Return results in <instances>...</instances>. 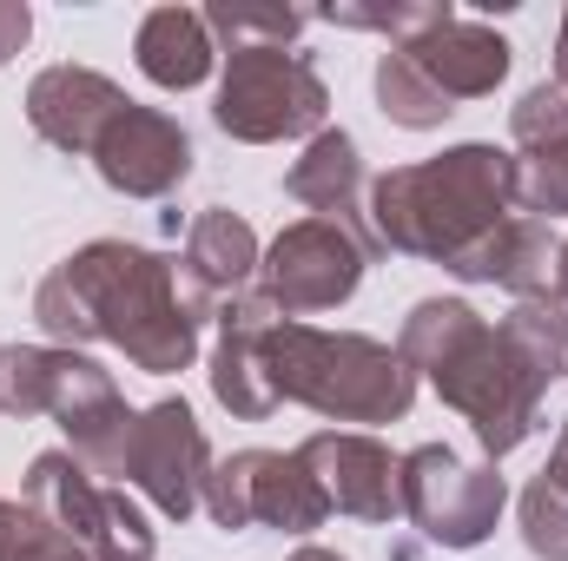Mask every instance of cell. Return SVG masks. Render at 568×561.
<instances>
[{
  "label": "cell",
  "instance_id": "obj_1",
  "mask_svg": "<svg viewBox=\"0 0 568 561\" xmlns=\"http://www.w3.org/2000/svg\"><path fill=\"white\" fill-rule=\"evenodd\" d=\"M33 317L67 350L113 344L126 350L133 370L172 377V370H192L199 337L219 317V297H205L185 278V265L165 252H145L126 238H93L40 278Z\"/></svg>",
  "mask_w": 568,
  "mask_h": 561
},
{
  "label": "cell",
  "instance_id": "obj_2",
  "mask_svg": "<svg viewBox=\"0 0 568 561\" xmlns=\"http://www.w3.org/2000/svg\"><path fill=\"white\" fill-rule=\"evenodd\" d=\"M523 212V159L489 140H463L436 159L390 165L364 192V225L377 252L429 258L456 272L483 238Z\"/></svg>",
  "mask_w": 568,
  "mask_h": 561
},
{
  "label": "cell",
  "instance_id": "obj_3",
  "mask_svg": "<svg viewBox=\"0 0 568 561\" xmlns=\"http://www.w3.org/2000/svg\"><path fill=\"white\" fill-rule=\"evenodd\" d=\"M397 357L410 364V377H429V390L476 429L489 462L536 436L549 384L509 350V337L469 297H424L397 330Z\"/></svg>",
  "mask_w": 568,
  "mask_h": 561
},
{
  "label": "cell",
  "instance_id": "obj_4",
  "mask_svg": "<svg viewBox=\"0 0 568 561\" xmlns=\"http://www.w3.org/2000/svg\"><path fill=\"white\" fill-rule=\"evenodd\" d=\"M265 384L278 404L324 422H404L417 404V377L397 344H377L364 330H317L297 317L265 324Z\"/></svg>",
  "mask_w": 568,
  "mask_h": 561
},
{
  "label": "cell",
  "instance_id": "obj_5",
  "mask_svg": "<svg viewBox=\"0 0 568 561\" xmlns=\"http://www.w3.org/2000/svg\"><path fill=\"white\" fill-rule=\"evenodd\" d=\"M0 410L13 422L53 417L93 476H120V456L140 422V410L120 397V384L67 344H7L0 350Z\"/></svg>",
  "mask_w": 568,
  "mask_h": 561
},
{
  "label": "cell",
  "instance_id": "obj_6",
  "mask_svg": "<svg viewBox=\"0 0 568 561\" xmlns=\"http://www.w3.org/2000/svg\"><path fill=\"white\" fill-rule=\"evenodd\" d=\"M331 113V86L297 47H232L225 80H219V133L239 145H278V140H317Z\"/></svg>",
  "mask_w": 568,
  "mask_h": 561
},
{
  "label": "cell",
  "instance_id": "obj_7",
  "mask_svg": "<svg viewBox=\"0 0 568 561\" xmlns=\"http://www.w3.org/2000/svg\"><path fill=\"white\" fill-rule=\"evenodd\" d=\"M20 502L40 509L47 522H60L93 561H152L159 555V536H152L145 509L126 489H100L93 469L73 449H40L27 462Z\"/></svg>",
  "mask_w": 568,
  "mask_h": 561
},
{
  "label": "cell",
  "instance_id": "obj_8",
  "mask_svg": "<svg viewBox=\"0 0 568 561\" xmlns=\"http://www.w3.org/2000/svg\"><path fill=\"white\" fill-rule=\"evenodd\" d=\"M397 502L436 549H483L509 509V482L496 462H463L449 442H424L397 469Z\"/></svg>",
  "mask_w": 568,
  "mask_h": 561
},
{
  "label": "cell",
  "instance_id": "obj_9",
  "mask_svg": "<svg viewBox=\"0 0 568 561\" xmlns=\"http://www.w3.org/2000/svg\"><path fill=\"white\" fill-rule=\"evenodd\" d=\"M371 238L337 225V218H297L258 258V297L278 317H311V310H337L357 297V284L371 272Z\"/></svg>",
  "mask_w": 568,
  "mask_h": 561
},
{
  "label": "cell",
  "instance_id": "obj_10",
  "mask_svg": "<svg viewBox=\"0 0 568 561\" xmlns=\"http://www.w3.org/2000/svg\"><path fill=\"white\" fill-rule=\"evenodd\" d=\"M199 509L219 529H278V536H311L331 516V502L297 449H239V456L212 462Z\"/></svg>",
  "mask_w": 568,
  "mask_h": 561
},
{
  "label": "cell",
  "instance_id": "obj_11",
  "mask_svg": "<svg viewBox=\"0 0 568 561\" xmlns=\"http://www.w3.org/2000/svg\"><path fill=\"white\" fill-rule=\"evenodd\" d=\"M205 476H212V449H205V429L192 417V404L159 397L152 410H140L133 442L120 456V482L140 489L165 522H185L205 502Z\"/></svg>",
  "mask_w": 568,
  "mask_h": 561
},
{
  "label": "cell",
  "instance_id": "obj_12",
  "mask_svg": "<svg viewBox=\"0 0 568 561\" xmlns=\"http://www.w3.org/2000/svg\"><path fill=\"white\" fill-rule=\"evenodd\" d=\"M93 172L120 192V198H172L192 178V133L159 113V106H120L113 126L93 140Z\"/></svg>",
  "mask_w": 568,
  "mask_h": 561
},
{
  "label": "cell",
  "instance_id": "obj_13",
  "mask_svg": "<svg viewBox=\"0 0 568 561\" xmlns=\"http://www.w3.org/2000/svg\"><path fill=\"white\" fill-rule=\"evenodd\" d=\"M297 456L311 462L324 502L351 522H390L404 516L397 502V469L404 456H390V442H377L371 429H317L297 442Z\"/></svg>",
  "mask_w": 568,
  "mask_h": 561
},
{
  "label": "cell",
  "instance_id": "obj_14",
  "mask_svg": "<svg viewBox=\"0 0 568 561\" xmlns=\"http://www.w3.org/2000/svg\"><path fill=\"white\" fill-rule=\"evenodd\" d=\"M397 53L424 73L449 106H456V100H489V93L509 80V60H516V47H509L496 27L463 20L456 7H449L436 27H424L417 40H404Z\"/></svg>",
  "mask_w": 568,
  "mask_h": 561
},
{
  "label": "cell",
  "instance_id": "obj_15",
  "mask_svg": "<svg viewBox=\"0 0 568 561\" xmlns=\"http://www.w3.org/2000/svg\"><path fill=\"white\" fill-rule=\"evenodd\" d=\"M120 106H133V93L93 67H73V60L33 73V86H27V126L60 152H93V140L113 126Z\"/></svg>",
  "mask_w": 568,
  "mask_h": 561
},
{
  "label": "cell",
  "instance_id": "obj_16",
  "mask_svg": "<svg viewBox=\"0 0 568 561\" xmlns=\"http://www.w3.org/2000/svg\"><path fill=\"white\" fill-rule=\"evenodd\" d=\"M278 310L258 297V290H239L219 304V344H212V397L232 410L239 422H265L278 410L272 384H265V324Z\"/></svg>",
  "mask_w": 568,
  "mask_h": 561
},
{
  "label": "cell",
  "instance_id": "obj_17",
  "mask_svg": "<svg viewBox=\"0 0 568 561\" xmlns=\"http://www.w3.org/2000/svg\"><path fill=\"white\" fill-rule=\"evenodd\" d=\"M284 192H291L297 205H311V218H337V225H351V232L371 238V225H364V212H357L364 192H371V178H364V152H357V140H351L344 126H324L317 140L291 159Z\"/></svg>",
  "mask_w": 568,
  "mask_h": 561
},
{
  "label": "cell",
  "instance_id": "obj_18",
  "mask_svg": "<svg viewBox=\"0 0 568 561\" xmlns=\"http://www.w3.org/2000/svg\"><path fill=\"white\" fill-rule=\"evenodd\" d=\"M556 232L542 225V218H529V212H516L496 238H483L449 278L463 284H496V290H516V304L523 297H549V278H556Z\"/></svg>",
  "mask_w": 568,
  "mask_h": 561
},
{
  "label": "cell",
  "instance_id": "obj_19",
  "mask_svg": "<svg viewBox=\"0 0 568 561\" xmlns=\"http://www.w3.org/2000/svg\"><path fill=\"white\" fill-rule=\"evenodd\" d=\"M133 53H140V73L152 86H165V93H192V86H205L212 67H219L212 27H205L199 7H152L140 20Z\"/></svg>",
  "mask_w": 568,
  "mask_h": 561
},
{
  "label": "cell",
  "instance_id": "obj_20",
  "mask_svg": "<svg viewBox=\"0 0 568 561\" xmlns=\"http://www.w3.org/2000/svg\"><path fill=\"white\" fill-rule=\"evenodd\" d=\"M258 232L239 218V212H225V205H205L199 218H192V232H185V252H179V265H185V278L199 284L205 297H239L252 272H258Z\"/></svg>",
  "mask_w": 568,
  "mask_h": 561
},
{
  "label": "cell",
  "instance_id": "obj_21",
  "mask_svg": "<svg viewBox=\"0 0 568 561\" xmlns=\"http://www.w3.org/2000/svg\"><path fill=\"white\" fill-rule=\"evenodd\" d=\"M496 330L509 337V350H516L542 384H562L568 377V304H556V297H523Z\"/></svg>",
  "mask_w": 568,
  "mask_h": 561
},
{
  "label": "cell",
  "instance_id": "obj_22",
  "mask_svg": "<svg viewBox=\"0 0 568 561\" xmlns=\"http://www.w3.org/2000/svg\"><path fill=\"white\" fill-rule=\"evenodd\" d=\"M377 106H384V120H390V126H404V133H436V126L456 113V106L429 86V80L404 60V53H397V47L377 60Z\"/></svg>",
  "mask_w": 568,
  "mask_h": 561
},
{
  "label": "cell",
  "instance_id": "obj_23",
  "mask_svg": "<svg viewBox=\"0 0 568 561\" xmlns=\"http://www.w3.org/2000/svg\"><path fill=\"white\" fill-rule=\"evenodd\" d=\"M317 13L304 7H252V0H212L205 7V27L225 33L232 47H291Z\"/></svg>",
  "mask_w": 568,
  "mask_h": 561
},
{
  "label": "cell",
  "instance_id": "obj_24",
  "mask_svg": "<svg viewBox=\"0 0 568 561\" xmlns=\"http://www.w3.org/2000/svg\"><path fill=\"white\" fill-rule=\"evenodd\" d=\"M443 13H449V0H337V7H324L317 20L357 27V33H390V47H404V40H417L424 27H436Z\"/></svg>",
  "mask_w": 568,
  "mask_h": 561
},
{
  "label": "cell",
  "instance_id": "obj_25",
  "mask_svg": "<svg viewBox=\"0 0 568 561\" xmlns=\"http://www.w3.org/2000/svg\"><path fill=\"white\" fill-rule=\"evenodd\" d=\"M0 561H93L60 522L27 502H0Z\"/></svg>",
  "mask_w": 568,
  "mask_h": 561
},
{
  "label": "cell",
  "instance_id": "obj_26",
  "mask_svg": "<svg viewBox=\"0 0 568 561\" xmlns=\"http://www.w3.org/2000/svg\"><path fill=\"white\" fill-rule=\"evenodd\" d=\"M516 516H523V549H529V555L536 561H568V489L562 482L536 476V482L523 489Z\"/></svg>",
  "mask_w": 568,
  "mask_h": 561
},
{
  "label": "cell",
  "instance_id": "obj_27",
  "mask_svg": "<svg viewBox=\"0 0 568 561\" xmlns=\"http://www.w3.org/2000/svg\"><path fill=\"white\" fill-rule=\"evenodd\" d=\"M523 212L542 218V225L568 218V140L523 159Z\"/></svg>",
  "mask_w": 568,
  "mask_h": 561
},
{
  "label": "cell",
  "instance_id": "obj_28",
  "mask_svg": "<svg viewBox=\"0 0 568 561\" xmlns=\"http://www.w3.org/2000/svg\"><path fill=\"white\" fill-rule=\"evenodd\" d=\"M509 133L523 152H542V145L568 140V93L556 80H542V86H529L516 106H509Z\"/></svg>",
  "mask_w": 568,
  "mask_h": 561
},
{
  "label": "cell",
  "instance_id": "obj_29",
  "mask_svg": "<svg viewBox=\"0 0 568 561\" xmlns=\"http://www.w3.org/2000/svg\"><path fill=\"white\" fill-rule=\"evenodd\" d=\"M27 33H33V13H27V0H0V67L27 47Z\"/></svg>",
  "mask_w": 568,
  "mask_h": 561
},
{
  "label": "cell",
  "instance_id": "obj_30",
  "mask_svg": "<svg viewBox=\"0 0 568 561\" xmlns=\"http://www.w3.org/2000/svg\"><path fill=\"white\" fill-rule=\"evenodd\" d=\"M542 476L568 489V422H562V436H556V449H549V469H542Z\"/></svg>",
  "mask_w": 568,
  "mask_h": 561
},
{
  "label": "cell",
  "instance_id": "obj_31",
  "mask_svg": "<svg viewBox=\"0 0 568 561\" xmlns=\"http://www.w3.org/2000/svg\"><path fill=\"white\" fill-rule=\"evenodd\" d=\"M549 297H556V304H568V238L556 245V278H549Z\"/></svg>",
  "mask_w": 568,
  "mask_h": 561
},
{
  "label": "cell",
  "instance_id": "obj_32",
  "mask_svg": "<svg viewBox=\"0 0 568 561\" xmlns=\"http://www.w3.org/2000/svg\"><path fill=\"white\" fill-rule=\"evenodd\" d=\"M556 86L568 93V7H562V33H556Z\"/></svg>",
  "mask_w": 568,
  "mask_h": 561
},
{
  "label": "cell",
  "instance_id": "obj_33",
  "mask_svg": "<svg viewBox=\"0 0 568 561\" xmlns=\"http://www.w3.org/2000/svg\"><path fill=\"white\" fill-rule=\"evenodd\" d=\"M291 561H344V555H331V549H311V542H304V549H297Z\"/></svg>",
  "mask_w": 568,
  "mask_h": 561
}]
</instances>
